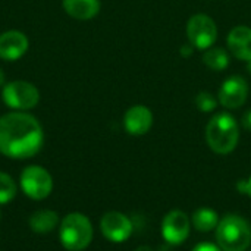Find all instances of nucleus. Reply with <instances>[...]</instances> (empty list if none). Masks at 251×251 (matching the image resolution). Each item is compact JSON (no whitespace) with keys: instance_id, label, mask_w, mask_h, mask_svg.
I'll use <instances>...</instances> for the list:
<instances>
[{"instance_id":"obj_1","label":"nucleus","mask_w":251,"mask_h":251,"mask_svg":"<svg viewBox=\"0 0 251 251\" xmlns=\"http://www.w3.org/2000/svg\"><path fill=\"white\" fill-rule=\"evenodd\" d=\"M44 146L40 121L26 112H9L0 118V154L13 160L31 159Z\"/></svg>"},{"instance_id":"obj_2","label":"nucleus","mask_w":251,"mask_h":251,"mask_svg":"<svg viewBox=\"0 0 251 251\" xmlns=\"http://www.w3.org/2000/svg\"><path fill=\"white\" fill-rule=\"evenodd\" d=\"M206 141L218 154L232 153L240 141V126L235 118L226 112L216 113L206 126Z\"/></svg>"},{"instance_id":"obj_3","label":"nucleus","mask_w":251,"mask_h":251,"mask_svg":"<svg viewBox=\"0 0 251 251\" xmlns=\"http://www.w3.org/2000/svg\"><path fill=\"white\" fill-rule=\"evenodd\" d=\"M216 231V244L222 251H247L251 246L250 222L240 215L224 216Z\"/></svg>"},{"instance_id":"obj_4","label":"nucleus","mask_w":251,"mask_h":251,"mask_svg":"<svg viewBox=\"0 0 251 251\" xmlns=\"http://www.w3.org/2000/svg\"><path fill=\"white\" fill-rule=\"evenodd\" d=\"M94 228L90 218L79 212L68 213L59 224V240L68 251H84L93 241Z\"/></svg>"},{"instance_id":"obj_5","label":"nucleus","mask_w":251,"mask_h":251,"mask_svg":"<svg viewBox=\"0 0 251 251\" xmlns=\"http://www.w3.org/2000/svg\"><path fill=\"white\" fill-rule=\"evenodd\" d=\"M19 187L28 199L41 201L53 191V176L46 168L40 165H29L19 175Z\"/></svg>"},{"instance_id":"obj_6","label":"nucleus","mask_w":251,"mask_h":251,"mask_svg":"<svg viewBox=\"0 0 251 251\" xmlns=\"http://www.w3.org/2000/svg\"><path fill=\"white\" fill-rule=\"evenodd\" d=\"M1 99H3V103L9 109L18 110V112H26V110L34 109L38 104L40 91L31 82L16 79V81L6 82L3 85Z\"/></svg>"},{"instance_id":"obj_7","label":"nucleus","mask_w":251,"mask_h":251,"mask_svg":"<svg viewBox=\"0 0 251 251\" xmlns=\"http://www.w3.org/2000/svg\"><path fill=\"white\" fill-rule=\"evenodd\" d=\"M187 35L193 47L199 50H207L218 38V26L210 16L197 13L191 16L187 24Z\"/></svg>"},{"instance_id":"obj_8","label":"nucleus","mask_w":251,"mask_h":251,"mask_svg":"<svg viewBox=\"0 0 251 251\" xmlns=\"http://www.w3.org/2000/svg\"><path fill=\"white\" fill-rule=\"evenodd\" d=\"M100 232L107 241L121 244L131 238L134 232V224L125 213L115 210L107 212L100 219Z\"/></svg>"},{"instance_id":"obj_9","label":"nucleus","mask_w":251,"mask_h":251,"mask_svg":"<svg viewBox=\"0 0 251 251\" xmlns=\"http://www.w3.org/2000/svg\"><path fill=\"white\" fill-rule=\"evenodd\" d=\"M191 218L182 210H171L162 222V237L171 246H181L191 232Z\"/></svg>"},{"instance_id":"obj_10","label":"nucleus","mask_w":251,"mask_h":251,"mask_svg":"<svg viewBox=\"0 0 251 251\" xmlns=\"http://www.w3.org/2000/svg\"><path fill=\"white\" fill-rule=\"evenodd\" d=\"M249 96V84L243 76L234 75L224 81L219 90V103L226 109L241 107Z\"/></svg>"},{"instance_id":"obj_11","label":"nucleus","mask_w":251,"mask_h":251,"mask_svg":"<svg viewBox=\"0 0 251 251\" xmlns=\"http://www.w3.org/2000/svg\"><path fill=\"white\" fill-rule=\"evenodd\" d=\"M29 47L28 37L18 29H9L0 34V59L13 62L21 59Z\"/></svg>"},{"instance_id":"obj_12","label":"nucleus","mask_w":251,"mask_h":251,"mask_svg":"<svg viewBox=\"0 0 251 251\" xmlns=\"http://www.w3.org/2000/svg\"><path fill=\"white\" fill-rule=\"evenodd\" d=\"M153 125V115L149 107L135 104L129 107L124 116V128L128 134L140 137L150 131Z\"/></svg>"},{"instance_id":"obj_13","label":"nucleus","mask_w":251,"mask_h":251,"mask_svg":"<svg viewBox=\"0 0 251 251\" xmlns=\"http://www.w3.org/2000/svg\"><path fill=\"white\" fill-rule=\"evenodd\" d=\"M228 49L231 53L241 60H251V28L240 25L231 29L228 35Z\"/></svg>"},{"instance_id":"obj_14","label":"nucleus","mask_w":251,"mask_h":251,"mask_svg":"<svg viewBox=\"0 0 251 251\" xmlns=\"http://www.w3.org/2000/svg\"><path fill=\"white\" fill-rule=\"evenodd\" d=\"M63 10L74 19L88 21L100 12V0H62Z\"/></svg>"},{"instance_id":"obj_15","label":"nucleus","mask_w":251,"mask_h":251,"mask_svg":"<svg viewBox=\"0 0 251 251\" xmlns=\"http://www.w3.org/2000/svg\"><path fill=\"white\" fill-rule=\"evenodd\" d=\"M59 224H60V218L57 212L50 209L35 210L28 219V225L31 231L35 234H50L59 226Z\"/></svg>"},{"instance_id":"obj_16","label":"nucleus","mask_w":251,"mask_h":251,"mask_svg":"<svg viewBox=\"0 0 251 251\" xmlns=\"http://www.w3.org/2000/svg\"><path fill=\"white\" fill-rule=\"evenodd\" d=\"M221 218L216 210L210 207H200L191 216V225L199 232H210L218 228Z\"/></svg>"},{"instance_id":"obj_17","label":"nucleus","mask_w":251,"mask_h":251,"mask_svg":"<svg viewBox=\"0 0 251 251\" xmlns=\"http://www.w3.org/2000/svg\"><path fill=\"white\" fill-rule=\"evenodd\" d=\"M203 62L207 68L213 71H224L229 65V56L226 50L221 47H210L203 56Z\"/></svg>"},{"instance_id":"obj_18","label":"nucleus","mask_w":251,"mask_h":251,"mask_svg":"<svg viewBox=\"0 0 251 251\" xmlns=\"http://www.w3.org/2000/svg\"><path fill=\"white\" fill-rule=\"evenodd\" d=\"M18 194V185L13 181V178L0 171V206L10 203Z\"/></svg>"},{"instance_id":"obj_19","label":"nucleus","mask_w":251,"mask_h":251,"mask_svg":"<svg viewBox=\"0 0 251 251\" xmlns=\"http://www.w3.org/2000/svg\"><path fill=\"white\" fill-rule=\"evenodd\" d=\"M216 103H218L216 99L209 91H201L196 97V106L199 107L200 112H212V110H215Z\"/></svg>"},{"instance_id":"obj_20","label":"nucleus","mask_w":251,"mask_h":251,"mask_svg":"<svg viewBox=\"0 0 251 251\" xmlns=\"http://www.w3.org/2000/svg\"><path fill=\"white\" fill-rule=\"evenodd\" d=\"M237 190L241 194H244V196H247V197L251 199V175L247 179H241V181L237 182Z\"/></svg>"},{"instance_id":"obj_21","label":"nucleus","mask_w":251,"mask_h":251,"mask_svg":"<svg viewBox=\"0 0 251 251\" xmlns=\"http://www.w3.org/2000/svg\"><path fill=\"white\" fill-rule=\"evenodd\" d=\"M191 251H222L221 247L218 244H213V243H200L197 244Z\"/></svg>"},{"instance_id":"obj_22","label":"nucleus","mask_w":251,"mask_h":251,"mask_svg":"<svg viewBox=\"0 0 251 251\" xmlns=\"http://www.w3.org/2000/svg\"><path fill=\"white\" fill-rule=\"evenodd\" d=\"M241 124H243V126H244L247 131H251V109L250 110H247V112L243 115Z\"/></svg>"},{"instance_id":"obj_23","label":"nucleus","mask_w":251,"mask_h":251,"mask_svg":"<svg viewBox=\"0 0 251 251\" xmlns=\"http://www.w3.org/2000/svg\"><path fill=\"white\" fill-rule=\"evenodd\" d=\"M193 53V46L190 44V46H184V47H181V54L182 56H190Z\"/></svg>"},{"instance_id":"obj_24","label":"nucleus","mask_w":251,"mask_h":251,"mask_svg":"<svg viewBox=\"0 0 251 251\" xmlns=\"http://www.w3.org/2000/svg\"><path fill=\"white\" fill-rule=\"evenodd\" d=\"M6 84V75H4V72L0 69V87H3Z\"/></svg>"},{"instance_id":"obj_25","label":"nucleus","mask_w":251,"mask_h":251,"mask_svg":"<svg viewBox=\"0 0 251 251\" xmlns=\"http://www.w3.org/2000/svg\"><path fill=\"white\" fill-rule=\"evenodd\" d=\"M134 251H154L151 247H149V246H140V247H137Z\"/></svg>"},{"instance_id":"obj_26","label":"nucleus","mask_w":251,"mask_h":251,"mask_svg":"<svg viewBox=\"0 0 251 251\" xmlns=\"http://www.w3.org/2000/svg\"><path fill=\"white\" fill-rule=\"evenodd\" d=\"M247 69H249V72L251 74V60L250 62H247Z\"/></svg>"},{"instance_id":"obj_27","label":"nucleus","mask_w":251,"mask_h":251,"mask_svg":"<svg viewBox=\"0 0 251 251\" xmlns=\"http://www.w3.org/2000/svg\"><path fill=\"white\" fill-rule=\"evenodd\" d=\"M1 216H3V215H1V209H0V221H1Z\"/></svg>"},{"instance_id":"obj_28","label":"nucleus","mask_w":251,"mask_h":251,"mask_svg":"<svg viewBox=\"0 0 251 251\" xmlns=\"http://www.w3.org/2000/svg\"><path fill=\"white\" fill-rule=\"evenodd\" d=\"M247 251H251V250H247Z\"/></svg>"}]
</instances>
